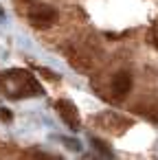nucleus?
I'll use <instances>...</instances> for the list:
<instances>
[{
    "label": "nucleus",
    "mask_w": 158,
    "mask_h": 160,
    "mask_svg": "<svg viewBox=\"0 0 158 160\" xmlns=\"http://www.w3.org/2000/svg\"><path fill=\"white\" fill-rule=\"evenodd\" d=\"M0 121H11V112L5 110V108H0Z\"/></svg>",
    "instance_id": "4"
},
{
    "label": "nucleus",
    "mask_w": 158,
    "mask_h": 160,
    "mask_svg": "<svg viewBox=\"0 0 158 160\" xmlns=\"http://www.w3.org/2000/svg\"><path fill=\"white\" fill-rule=\"evenodd\" d=\"M130 90H132V75L125 72V70L116 72V75L112 77V94H114L116 99H123Z\"/></svg>",
    "instance_id": "3"
},
{
    "label": "nucleus",
    "mask_w": 158,
    "mask_h": 160,
    "mask_svg": "<svg viewBox=\"0 0 158 160\" xmlns=\"http://www.w3.org/2000/svg\"><path fill=\"white\" fill-rule=\"evenodd\" d=\"M29 22L40 29H48L57 22V9L53 5H35L29 11Z\"/></svg>",
    "instance_id": "1"
},
{
    "label": "nucleus",
    "mask_w": 158,
    "mask_h": 160,
    "mask_svg": "<svg viewBox=\"0 0 158 160\" xmlns=\"http://www.w3.org/2000/svg\"><path fill=\"white\" fill-rule=\"evenodd\" d=\"M31 156H38V158H51L48 153H42V151H31Z\"/></svg>",
    "instance_id": "5"
},
{
    "label": "nucleus",
    "mask_w": 158,
    "mask_h": 160,
    "mask_svg": "<svg viewBox=\"0 0 158 160\" xmlns=\"http://www.w3.org/2000/svg\"><path fill=\"white\" fill-rule=\"evenodd\" d=\"M55 110H57V114L62 116V121H64L70 129H79V127H81V118H79V112H77L75 103L62 99V101L55 103Z\"/></svg>",
    "instance_id": "2"
}]
</instances>
